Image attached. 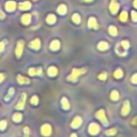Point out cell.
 Segmentation results:
<instances>
[{
    "mask_svg": "<svg viewBox=\"0 0 137 137\" xmlns=\"http://www.w3.org/2000/svg\"><path fill=\"white\" fill-rule=\"evenodd\" d=\"M129 111H130V103L127 101V102H124V105H123V107H122V115H123V116L128 115Z\"/></svg>",
    "mask_w": 137,
    "mask_h": 137,
    "instance_id": "16",
    "label": "cell"
},
{
    "mask_svg": "<svg viewBox=\"0 0 137 137\" xmlns=\"http://www.w3.org/2000/svg\"><path fill=\"white\" fill-rule=\"evenodd\" d=\"M80 124H81V118L80 117H75L73 122H72V128L77 129V128L80 125Z\"/></svg>",
    "mask_w": 137,
    "mask_h": 137,
    "instance_id": "14",
    "label": "cell"
},
{
    "mask_svg": "<svg viewBox=\"0 0 137 137\" xmlns=\"http://www.w3.org/2000/svg\"><path fill=\"white\" fill-rule=\"evenodd\" d=\"M16 2L15 1H8L7 3H5V10L7 11H9V12H13L15 9H16Z\"/></svg>",
    "mask_w": 137,
    "mask_h": 137,
    "instance_id": "6",
    "label": "cell"
},
{
    "mask_svg": "<svg viewBox=\"0 0 137 137\" xmlns=\"http://www.w3.org/2000/svg\"><path fill=\"white\" fill-rule=\"evenodd\" d=\"M23 48H24V42H23V41H19V42L17 43V46H16V50H15V54H16L17 58H19V57L22 56Z\"/></svg>",
    "mask_w": 137,
    "mask_h": 137,
    "instance_id": "7",
    "label": "cell"
},
{
    "mask_svg": "<svg viewBox=\"0 0 137 137\" xmlns=\"http://www.w3.org/2000/svg\"><path fill=\"white\" fill-rule=\"evenodd\" d=\"M99 78H100L101 80H104V79L106 78V74H105V73H102V74H100V76H99Z\"/></svg>",
    "mask_w": 137,
    "mask_h": 137,
    "instance_id": "38",
    "label": "cell"
},
{
    "mask_svg": "<svg viewBox=\"0 0 137 137\" xmlns=\"http://www.w3.org/2000/svg\"><path fill=\"white\" fill-rule=\"evenodd\" d=\"M46 22L48 23V24H55V22H56V16L54 15V14H49L48 16L46 17Z\"/></svg>",
    "mask_w": 137,
    "mask_h": 137,
    "instance_id": "20",
    "label": "cell"
},
{
    "mask_svg": "<svg viewBox=\"0 0 137 137\" xmlns=\"http://www.w3.org/2000/svg\"><path fill=\"white\" fill-rule=\"evenodd\" d=\"M17 81H18L19 84H28L30 80H29L28 78H26V77L22 76V75H18L17 76Z\"/></svg>",
    "mask_w": 137,
    "mask_h": 137,
    "instance_id": "19",
    "label": "cell"
},
{
    "mask_svg": "<svg viewBox=\"0 0 137 137\" xmlns=\"http://www.w3.org/2000/svg\"><path fill=\"white\" fill-rule=\"evenodd\" d=\"M84 73H86V69H73L72 74L69 76V79L74 81V80L77 79V77H79L81 74H84Z\"/></svg>",
    "mask_w": 137,
    "mask_h": 137,
    "instance_id": "1",
    "label": "cell"
},
{
    "mask_svg": "<svg viewBox=\"0 0 137 137\" xmlns=\"http://www.w3.org/2000/svg\"><path fill=\"white\" fill-rule=\"evenodd\" d=\"M26 98H27L26 93H24L23 97H22V99H20V101H19V103L16 105V108H17V109H23V108H24V105H25V103H26Z\"/></svg>",
    "mask_w": 137,
    "mask_h": 137,
    "instance_id": "11",
    "label": "cell"
},
{
    "mask_svg": "<svg viewBox=\"0 0 137 137\" xmlns=\"http://www.w3.org/2000/svg\"><path fill=\"white\" fill-rule=\"evenodd\" d=\"M30 22H31V15L30 14L26 13V14H24L22 16V23L24 24V25H29Z\"/></svg>",
    "mask_w": 137,
    "mask_h": 137,
    "instance_id": "9",
    "label": "cell"
},
{
    "mask_svg": "<svg viewBox=\"0 0 137 137\" xmlns=\"http://www.w3.org/2000/svg\"><path fill=\"white\" fill-rule=\"evenodd\" d=\"M71 137H77V136H76V134H72V135H71Z\"/></svg>",
    "mask_w": 137,
    "mask_h": 137,
    "instance_id": "43",
    "label": "cell"
},
{
    "mask_svg": "<svg viewBox=\"0 0 137 137\" xmlns=\"http://www.w3.org/2000/svg\"><path fill=\"white\" fill-rule=\"evenodd\" d=\"M62 107L64 109H68L69 107H70V103H69V101H68V99L67 98H62Z\"/></svg>",
    "mask_w": 137,
    "mask_h": 137,
    "instance_id": "22",
    "label": "cell"
},
{
    "mask_svg": "<svg viewBox=\"0 0 137 137\" xmlns=\"http://www.w3.org/2000/svg\"><path fill=\"white\" fill-rule=\"evenodd\" d=\"M57 72H58V71H57V69L55 68V67H50L49 69H48V75L49 76H56L57 75Z\"/></svg>",
    "mask_w": 137,
    "mask_h": 137,
    "instance_id": "21",
    "label": "cell"
},
{
    "mask_svg": "<svg viewBox=\"0 0 137 137\" xmlns=\"http://www.w3.org/2000/svg\"><path fill=\"white\" fill-rule=\"evenodd\" d=\"M108 30H109V33L111 35H114V37H115V35H117V33H118V30H117V28L115 26H110Z\"/></svg>",
    "mask_w": 137,
    "mask_h": 137,
    "instance_id": "24",
    "label": "cell"
},
{
    "mask_svg": "<svg viewBox=\"0 0 137 137\" xmlns=\"http://www.w3.org/2000/svg\"><path fill=\"white\" fill-rule=\"evenodd\" d=\"M4 49V42H0V54H1Z\"/></svg>",
    "mask_w": 137,
    "mask_h": 137,
    "instance_id": "37",
    "label": "cell"
},
{
    "mask_svg": "<svg viewBox=\"0 0 137 137\" xmlns=\"http://www.w3.org/2000/svg\"><path fill=\"white\" fill-rule=\"evenodd\" d=\"M59 48H60V42H59L58 40L52 41L50 43V49L51 50H58Z\"/></svg>",
    "mask_w": 137,
    "mask_h": 137,
    "instance_id": "13",
    "label": "cell"
},
{
    "mask_svg": "<svg viewBox=\"0 0 137 137\" xmlns=\"http://www.w3.org/2000/svg\"><path fill=\"white\" fill-rule=\"evenodd\" d=\"M30 102H31V104H33V105H37V104H38V102H39V98L37 97V95H34V97H32V98H31Z\"/></svg>",
    "mask_w": 137,
    "mask_h": 137,
    "instance_id": "29",
    "label": "cell"
},
{
    "mask_svg": "<svg viewBox=\"0 0 137 137\" xmlns=\"http://www.w3.org/2000/svg\"><path fill=\"white\" fill-rule=\"evenodd\" d=\"M13 93H14V89H13V88H11L10 90H9V92H8V95L5 97V100L8 101L10 98H12V95H13Z\"/></svg>",
    "mask_w": 137,
    "mask_h": 137,
    "instance_id": "31",
    "label": "cell"
},
{
    "mask_svg": "<svg viewBox=\"0 0 137 137\" xmlns=\"http://www.w3.org/2000/svg\"><path fill=\"white\" fill-rule=\"evenodd\" d=\"M57 12L59 14H61V15H64L65 13H67V5H64V4H60L58 7L57 9Z\"/></svg>",
    "mask_w": 137,
    "mask_h": 137,
    "instance_id": "17",
    "label": "cell"
},
{
    "mask_svg": "<svg viewBox=\"0 0 137 137\" xmlns=\"http://www.w3.org/2000/svg\"><path fill=\"white\" fill-rule=\"evenodd\" d=\"M72 20H73L75 24H79V23H80V16H79V14L75 13V14L72 16Z\"/></svg>",
    "mask_w": 137,
    "mask_h": 137,
    "instance_id": "23",
    "label": "cell"
},
{
    "mask_svg": "<svg viewBox=\"0 0 137 137\" xmlns=\"http://www.w3.org/2000/svg\"><path fill=\"white\" fill-rule=\"evenodd\" d=\"M7 128V121H1L0 122V130H4Z\"/></svg>",
    "mask_w": 137,
    "mask_h": 137,
    "instance_id": "34",
    "label": "cell"
},
{
    "mask_svg": "<svg viewBox=\"0 0 137 137\" xmlns=\"http://www.w3.org/2000/svg\"><path fill=\"white\" fill-rule=\"evenodd\" d=\"M109 10L112 14H116L118 10H119V4L118 2L116 1V0H111V2H110V5H109Z\"/></svg>",
    "mask_w": 137,
    "mask_h": 137,
    "instance_id": "4",
    "label": "cell"
},
{
    "mask_svg": "<svg viewBox=\"0 0 137 137\" xmlns=\"http://www.w3.org/2000/svg\"><path fill=\"white\" fill-rule=\"evenodd\" d=\"M41 133L44 136H49L51 134V128L49 124H44V125L41 128Z\"/></svg>",
    "mask_w": 137,
    "mask_h": 137,
    "instance_id": "3",
    "label": "cell"
},
{
    "mask_svg": "<svg viewBox=\"0 0 137 137\" xmlns=\"http://www.w3.org/2000/svg\"><path fill=\"white\" fill-rule=\"evenodd\" d=\"M4 17H5V15L2 13V12L1 11H0V18H1V19H3L4 18Z\"/></svg>",
    "mask_w": 137,
    "mask_h": 137,
    "instance_id": "39",
    "label": "cell"
},
{
    "mask_svg": "<svg viewBox=\"0 0 137 137\" xmlns=\"http://www.w3.org/2000/svg\"><path fill=\"white\" fill-rule=\"evenodd\" d=\"M99 131H100V127L97 123H91L89 125V133L91 135H97L99 133Z\"/></svg>",
    "mask_w": 137,
    "mask_h": 137,
    "instance_id": "2",
    "label": "cell"
},
{
    "mask_svg": "<svg viewBox=\"0 0 137 137\" xmlns=\"http://www.w3.org/2000/svg\"><path fill=\"white\" fill-rule=\"evenodd\" d=\"M120 20L121 22H127L128 20V13L125 11H123L122 13L120 14Z\"/></svg>",
    "mask_w": 137,
    "mask_h": 137,
    "instance_id": "25",
    "label": "cell"
},
{
    "mask_svg": "<svg viewBox=\"0 0 137 137\" xmlns=\"http://www.w3.org/2000/svg\"><path fill=\"white\" fill-rule=\"evenodd\" d=\"M134 7L137 9V0H134Z\"/></svg>",
    "mask_w": 137,
    "mask_h": 137,
    "instance_id": "41",
    "label": "cell"
},
{
    "mask_svg": "<svg viewBox=\"0 0 137 137\" xmlns=\"http://www.w3.org/2000/svg\"><path fill=\"white\" fill-rule=\"evenodd\" d=\"M108 47H109V45L106 42H100L98 45V48L100 50H106V49H108Z\"/></svg>",
    "mask_w": 137,
    "mask_h": 137,
    "instance_id": "18",
    "label": "cell"
},
{
    "mask_svg": "<svg viewBox=\"0 0 137 137\" xmlns=\"http://www.w3.org/2000/svg\"><path fill=\"white\" fill-rule=\"evenodd\" d=\"M116 132H117L116 129H111V130L106 131V134H107V135H114V134H116Z\"/></svg>",
    "mask_w": 137,
    "mask_h": 137,
    "instance_id": "32",
    "label": "cell"
},
{
    "mask_svg": "<svg viewBox=\"0 0 137 137\" xmlns=\"http://www.w3.org/2000/svg\"><path fill=\"white\" fill-rule=\"evenodd\" d=\"M110 98H111L112 101H117V100L119 99V94H118V92H117V91H112L111 94H110Z\"/></svg>",
    "mask_w": 137,
    "mask_h": 137,
    "instance_id": "27",
    "label": "cell"
},
{
    "mask_svg": "<svg viewBox=\"0 0 137 137\" xmlns=\"http://www.w3.org/2000/svg\"><path fill=\"white\" fill-rule=\"evenodd\" d=\"M97 117L100 119L101 121H102V123H103V124H105V125H106L107 123H108V122H107L106 117H105V111H104V110H102V109L99 110V111L97 112Z\"/></svg>",
    "mask_w": 137,
    "mask_h": 137,
    "instance_id": "5",
    "label": "cell"
},
{
    "mask_svg": "<svg viewBox=\"0 0 137 137\" xmlns=\"http://www.w3.org/2000/svg\"><path fill=\"white\" fill-rule=\"evenodd\" d=\"M29 74L30 75H42V69H40V68H38V69H30L29 70Z\"/></svg>",
    "mask_w": 137,
    "mask_h": 137,
    "instance_id": "15",
    "label": "cell"
},
{
    "mask_svg": "<svg viewBox=\"0 0 137 137\" xmlns=\"http://www.w3.org/2000/svg\"><path fill=\"white\" fill-rule=\"evenodd\" d=\"M115 77H116V78H121V77H122V75H123V72H122V70H120V69H119V70H117L116 71V72H115Z\"/></svg>",
    "mask_w": 137,
    "mask_h": 137,
    "instance_id": "28",
    "label": "cell"
},
{
    "mask_svg": "<svg viewBox=\"0 0 137 137\" xmlns=\"http://www.w3.org/2000/svg\"><path fill=\"white\" fill-rule=\"evenodd\" d=\"M13 120H14L15 122H19V121L22 120V115L19 114V112H16V114L13 116Z\"/></svg>",
    "mask_w": 137,
    "mask_h": 137,
    "instance_id": "26",
    "label": "cell"
},
{
    "mask_svg": "<svg viewBox=\"0 0 137 137\" xmlns=\"http://www.w3.org/2000/svg\"><path fill=\"white\" fill-rule=\"evenodd\" d=\"M84 1H86V2H90V1H93V0H84Z\"/></svg>",
    "mask_w": 137,
    "mask_h": 137,
    "instance_id": "42",
    "label": "cell"
},
{
    "mask_svg": "<svg viewBox=\"0 0 137 137\" xmlns=\"http://www.w3.org/2000/svg\"><path fill=\"white\" fill-rule=\"evenodd\" d=\"M131 15H132V19H133V22H137V12L132 11Z\"/></svg>",
    "mask_w": 137,
    "mask_h": 137,
    "instance_id": "33",
    "label": "cell"
},
{
    "mask_svg": "<svg viewBox=\"0 0 137 137\" xmlns=\"http://www.w3.org/2000/svg\"><path fill=\"white\" fill-rule=\"evenodd\" d=\"M18 8H19V10H22V11H26V10H29V9L31 8V3L29 2V1H24V2L19 3Z\"/></svg>",
    "mask_w": 137,
    "mask_h": 137,
    "instance_id": "10",
    "label": "cell"
},
{
    "mask_svg": "<svg viewBox=\"0 0 137 137\" xmlns=\"http://www.w3.org/2000/svg\"><path fill=\"white\" fill-rule=\"evenodd\" d=\"M3 78H4V77H3V75H2V74H0V82H1V81L3 80Z\"/></svg>",
    "mask_w": 137,
    "mask_h": 137,
    "instance_id": "40",
    "label": "cell"
},
{
    "mask_svg": "<svg viewBox=\"0 0 137 137\" xmlns=\"http://www.w3.org/2000/svg\"><path fill=\"white\" fill-rule=\"evenodd\" d=\"M24 134H25L26 137H29V129H28V128H25V129H24Z\"/></svg>",
    "mask_w": 137,
    "mask_h": 137,
    "instance_id": "35",
    "label": "cell"
},
{
    "mask_svg": "<svg viewBox=\"0 0 137 137\" xmlns=\"http://www.w3.org/2000/svg\"><path fill=\"white\" fill-rule=\"evenodd\" d=\"M132 82H133V84H137V74L133 75V77H132Z\"/></svg>",
    "mask_w": 137,
    "mask_h": 137,
    "instance_id": "36",
    "label": "cell"
},
{
    "mask_svg": "<svg viewBox=\"0 0 137 137\" xmlns=\"http://www.w3.org/2000/svg\"><path fill=\"white\" fill-rule=\"evenodd\" d=\"M121 46L127 50V49L129 48V47H130V43L128 42V41H122V42H121Z\"/></svg>",
    "mask_w": 137,
    "mask_h": 137,
    "instance_id": "30",
    "label": "cell"
},
{
    "mask_svg": "<svg viewBox=\"0 0 137 137\" xmlns=\"http://www.w3.org/2000/svg\"><path fill=\"white\" fill-rule=\"evenodd\" d=\"M40 46H41V41L39 39L33 40L32 42L30 43V47H31V48H33V49H39Z\"/></svg>",
    "mask_w": 137,
    "mask_h": 137,
    "instance_id": "12",
    "label": "cell"
},
{
    "mask_svg": "<svg viewBox=\"0 0 137 137\" xmlns=\"http://www.w3.org/2000/svg\"><path fill=\"white\" fill-rule=\"evenodd\" d=\"M88 26L89 28H93V29H98L99 28V25L97 23V19L94 18V17H90L88 20Z\"/></svg>",
    "mask_w": 137,
    "mask_h": 137,
    "instance_id": "8",
    "label": "cell"
}]
</instances>
